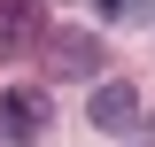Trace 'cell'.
<instances>
[{
    "mask_svg": "<svg viewBox=\"0 0 155 147\" xmlns=\"http://www.w3.org/2000/svg\"><path fill=\"white\" fill-rule=\"evenodd\" d=\"M47 77H101V39L93 31H47Z\"/></svg>",
    "mask_w": 155,
    "mask_h": 147,
    "instance_id": "cell-1",
    "label": "cell"
},
{
    "mask_svg": "<svg viewBox=\"0 0 155 147\" xmlns=\"http://www.w3.org/2000/svg\"><path fill=\"white\" fill-rule=\"evenodd\" d=\"M85 124H93V132H109V139H116V132H132V124H140V93L124 85V77L93 85V93H85Z\"/></svg>",
    "mask_w": 155,
    "mask_h": 147,
    "instance_id": "cell-2",
    "label": "cell"
},
{
    "mask_svg": "<svg viewBox=\"0 0 155 147\" xmlns=\"http://www.w3.org/2000/svg\"><path fill=\"white\" fill-rule=\"evenodd\" d=\"M23 47H47V8L39 0H0V54H23Z\"/></svg>",
    "mask_w": 155,
    "mask_h": 147,
    "instance_id": "cell-3",
    "label": "cell"
},
{
    "mask_svg": "<svg viewBox=\"0 0 155 147\" xmlns=\"http://www.w3.org/2000/svg\"><path fill=\"white\" fill-rule=\"evenodd\" d=\"M0 124L16 132V139H39V132H47V93H39V85H16L8 101H0Z\"/></svg>",
    "mask_w": 155,
    "mask_h": 147,
    "instance_id": "cell-4",
    "label": "cell"
},
{
    "mask_svg": "<svg viewBox=\"0 0 155 147\" xmlns=\"http://www.w3.org/2000/svg\"><path fill=\"white\" fill-rule=\"evenodd\" d=\"M93 8H101L109 23H147V16H155V0H93Z\"/></svg>",
    "mask_w": 155,
    "mask_h": 147,
    "instance_id": "cell-5",
    "label": "cell"
}]
</instances>
